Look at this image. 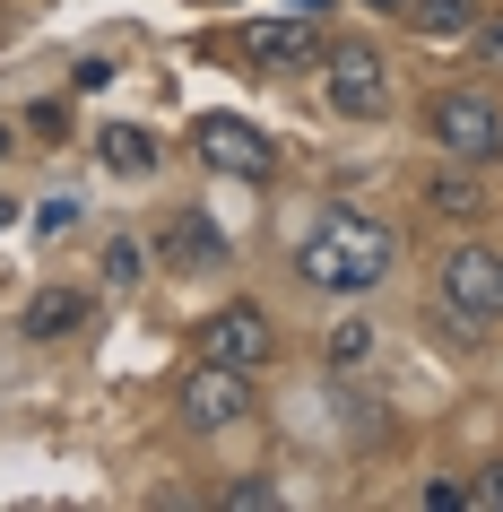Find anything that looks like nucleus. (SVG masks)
Returning <instances> with one entry per match:
<instances>
[{"mask_svg": "<svg viewBox=\"0 0 503 512\" xmlns=\"http://www.w3.org/2000/svg\"><path fill=\"white\" fill-rule=\"evenodd\" d=\"M0 148H9V131H0Z\"/></svg>", "mask_w": 503, "mask_h": 512, "instance_id": "nucleus-23", "label": "nucleus"}, {"mask_svg": "<svg viewBox=\"0 0 503 512\" xmlns=\"http://www.w3.org/2000/svg\"><path fill=\"white\" fill-rule=\"evenodd\" d=\"M287 9H304V18H321V9H330V0H287Z\"/></svg>", "mask_w": 503, "mask_h": 512, "instance_id": "nucleus-20", "label": "nucleus"}, {"mask_svg": "<svg viewBox=\"0 0 503 512\" xmlns=\"http://www.w3.org/2000/svg\"><path fill=\"white\" fill-rule=\"evenodd\" d=\"M321 348H330V365H365V356H373V330H365V322H339Z\"/></svg>", "mask_w": 503, "mask_h": 512, "instance_id": "nucleus-14", "label": "nucleus"}, {"mask_svg": "<svg viewBox=\"0 0 503 512\" xmlns=\"http://www.w3.org/2000/svg\"><path fill=\"white\" fill-rule=\"evenodd\" d=\"M105 278H113V287H139V243H113V252H105Z\"/></svg>", "mask_w": 503, "mask_h": 512, "instance_id": "nucleus-16", "label": "nucleus"}, {"mask_svg": "<svg viewBox=\"0 0 503 512\" xmlns=\"http://www.w3.org/2000/svg\"><path fill=\"white\" fill-rule=\"evenodd\" d=\"M70 330H87V296L79 287H44L27 304V339H70Z\"/></svg>", "mask_w": 503, "mask_h": 512, "instance_id": "nucleus-10", "label": "nucleus"}, {"mask_svg": "<svg viewBox=\"0 0 503 512\" xmlns=\"http://www.w3.org/2000/svg\"><path fill=\"white\" fill-rule=\"evenodd\" d=\"M200 339H209L217 365H243V374H252V365H269V348H278V339H269V313H261V304H226V313H217Z\"/></svg>", "mask_w": 503, "mask_h": 512, "instance_id": "nucleus-8", "label": "nucleus"}, {"mask_svg": "<svg viewBox=\"0 0 503 512\" xmlns=\"http://www.w3.org/2000/svg\"><path fill=\"white\" fill-rule=\"evenodd\" d=\"M408 27L417 35H469L477 27V0H408Z\"/></svg>", "mask_w": 503, "mask_h": 512, "instance_id": "nucleus-12", "label": "nucleus"}, {"mask_svg": "<svg viewBox=\"0 0 503 512\" xmlns=\"http://www.w3.org/2000/svg\"><path fill=\"white\" fill-rule=\"evenodd\" d=\"M425 131L443 139V157H460V165H495L503 157V105H486L477 87H443L425 105Z\"/></svg>", "mask_w": 503, "mask_h": 512, "instance_id": "nucleus-2", "label": "nucleus"}, {"mask_svg": "<svg viewBox=\"0 0 503 512\" xmlns=\"http://www.w3.org/2000/svg\"><path fill=\"white\" fill-rule=\"evenodd\" d=\"M157 261L165 270H217V261H226V235H217L200 209H174L157 226Z\"/></svg>", "mask_w": 503, "mask_h": 512, "instance_id": "nucleus-9", "label": "nucleus"}, {"mask_svg": "<svg viewBox=\"0 0 503 512\" xmlns=\"http://www.w3.org/2000/svg\"><path fill=\"white\" fill-rule=\"evenodd\" d=\"M96 157H105L113 174H157V139L139 131V122H113V131L96 139Z\"/></svg>", "mask_w": 503, "mask_h": 512, "instance_id": "nucleus-11", "label": "nucleus"}, {"mask_svg": "<svg viewBox=\"0 0 503 512\" xmlns=\"http://www.w3.org/2000/svg\"><path fill=\"white\" fill-rule=\"evenodd\" d=\"M365 9H399V18H408V0H365Z\"/></svg>", "mask_w": 503, "mask_h": 512, "instance_id": "nucleus-22", "label": "nucleus"}, {"mask_svg": "<svg viewBox=\"0 0 503 512\" xmlns=\"http://www.w3.org/2000/svg\"><path fill=\"white\" fill-rule=\"evenodd\" d=\"M235 53H243V70H295V61L321 53V27L304 9H295V18H252V27L235 35Z\"/></svg>", "mask_w": 503, "mask_h": 512, "instance_id": "nucleus-6", "label": "nucleus"}, {"mask_svg": "<svg viewBox=\"0 0 503 512\" xmlns=\"http://www.w3.org/2000/svg\"><path fill=\"white\" fill-rule=\"evenodd\" d=\"M477 44H486V61H503V18H486V27H477Z\"/></svg>", "mask_w": 503, "mask_h": 512, "instance_id": "nucleus-19", "label": "nucleus"}, {"mask_svg": "<svg viewBox=\"0 0 503 512\" xmlns=\"http://www.w3.org/2000/svg\"><path fill=\"white\" fill-rule=\"evenodd\" d=\"M0 226H18V200H0Z\"/></svg>", "mask_w": 503, "mask_h": 512, "instance_id": "nucleus-21", "label": "nucleus"}, {"mask_svg": "<svg viewBox=\"0 0 503 512\" xmlns=\"http://www.w3.org/2000/svg\"><path fill=\"white\" fill-rule=\"evenodd\" d=\"M191 148H200V165H209V174H235V183H261V174H278V139L252 131L243 113H209V122L191 131Z\"/></svg>", "mask_w": 503, "mask_h": 512, "instance_id": "nucleus-3", "label": "nucleus"}, {"mask_svg": "<svg viewBox=\"0 0 503 512\" xmlns=\"http://www.w3.org/2000/svg\"><path fill=\"white\" fill-rule=\"evenodd\" d=\"M443 304L460 313V322H495L503 313V261L486 252V243H460L443 261Z\"/></svg>", "mask_w": 503, "mask_h": 512, "instance_id": "nucleus-4", "label": "nucleus"}, {"mask_svg": "<svg viewBox=\"0 0 503 512\" xmlns=\"http://www.w3.org/2000/svg\"><path fill=\"white\" fill-rule=\"evenodd\" d=\"M469 504H486V512H503V460H495V469H486V478L469 486Z\"/></svg>", "mask_w": 503, "mask_h": 512, "instance_id": "nucleus-18", "label": "nucleus"}, {"mask_svg": "<svg viewBox=\"0 0 503 512\" xmlns=\"http://www.w3.org/2000/svg\"><path fill=\"white\" fill-rule=\"evenodd\" d=\"M295 278L321 287V296H373V287L391 278V235H382L373 217H356V209L321 217L313 235L295 243Z\"/></svg>", "mask_w": 503, "mask_h": 512, "instance_id": "nucleus-1", "label": "nucleus"}, {"mask_svg": "<svg viewBox=\"0 0 503 512\" xmlns=\"http://www.w3.org/2000/svg\"><path fill=\"white\" fill-rule=\"evenodd\" d=\"M243 408H252V374H243V365H217V356H209V365H200V374L183 382V417H191L200 434L235 426Z\"/></svg>", "mask_w": 503, "mask_h": 512, "instance_id": "nucleus-7", "label": "nucleus"}, {"mask_svg": "<svg viewBox=\"0 0 503 512\" xmlns=\"http://www.w3.org/2000/svg\"><path fill=\"white\" fill-rule=\"evenodd\" d=\"M226 504H235V512H269V504H278V486H269V478H235V486H226Z\"/></svg>", "mask_w": 503, "mask_h": 512, "instance_id": "nucleus-15", "label": "nucleus"}, {"mask_svg": "<svg viewBox=\"0 0 503 512\" xmlns=\"http://www.w3.org/2000/svg\"><path fill=\"white\" fill-rule=\"evenodd\" d=\"M425 200H434L443 217H486V183H469L460 165H451V174H434V183H425Z\"/></svg>", "mask_w": 503, "mask_h": 512, "instance_id": "nucleus-13", "label": "nucleus"}, {"mask_svg": "<svg viewBox=\"0 0 503 512\" xmlns=\"http://www.w3.org/2000/svg\"><path fill=\"white\" fill-rule=\"evenodd\" d=\"M330 113H356V122L391 113V70H382L373 44H339L330 53Z\"/></svg>", "mask_w": 503, "mask_h": 512, "instance_id": "nucleus-5", "label": "nucleus"}, {"mask_svg": "<svg viewBox=\"0 0 503 512\" xmlns=\"http://www.w3.org/2000/svg\"><path fill=\"white\" fill-rule=\"evenodd\" d=\"M35 226H44V235H61V226H79V200H44V209H35Z\"/></svg>", "mask_w": 503, "mask_h": 512, "instance_id": "nucleus-17", "label": "nucleus"}]
</instances>
